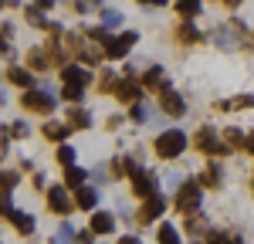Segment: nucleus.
Wrapping results in <instances>:
<instances>
[{
    "label": "nucleus",
    "instance_id": "1",
    "mask_svg": "<svg viewBox=\"0 0 254 244\" xmlns=\"http://www.w3.org/2000/svg\"><path fill=\"white\" fill-rule=\"evenodd\" d=\"M200 203H203V186L193 183V180H183V183H180V190H176V197H173L176 214H196Z\"/></svg>",
    "mask_w": 254,
    "mask_h": 244
},
{
    "label": "nucleus",
    "instance_id": "2",
    "mask_svg": "<svg viewBox=\"0 0 254 244\" xmlns=\"http://www.w3.org/2000/svg\"><path fill=\"white\" fill-rule=\"evenodd\" d=\"M153 149H156L159 160H176V156L187 149V132H180V129H166V132H159V136H156Z\"/></svg>",
    "mask_w": 254,
    "mask_h": 244
},
{
    "label": "nucleus",
    "instance_id": "3",
    "mask_svg": "<svg viewBox=\"0 0 254 244\" xmlns=\"http://www.w3.org/2000/svg\"><path fill=\"white\" fill-rule=\"evenodd\" d=\"M193 146L200 149V153H207V156H227V153H234L224 139H217V132L210 129V125H200V129L193 132Z\"/></svg>",
    "mask_w": 254,
    "mask_h": 244
},
{
    "label": "nucleus",
    "instance_id": "4",
    "mask_svg": "<svg viewBox=\"0 0 254 244\" xmlns=\"http://www.w3.org/2000/svg\"><path fill=\"white\" fill-rule=\"evenodd\" d=\"M20 109H27V112H34V116H48V112L55 109V92H48V88H31V92L20 95Z\"/></svg>",
    "mask_w": 254,
    "mask_h": 244
},
{
    "label": "nucleus",
    "instance_id": "5",
    "mask_svg": "<svg viewBox=\"0 0 254 244\" xmlns=\"http://www.w3.org/2000/svg\"><path fill=\"white\" fill-rule=\"evenodd\" d=\"M75 207H78V203H75V197H68V186H64V183H58V186H48V210H51V214L68 217Z\"/></svg>",
    "mask_w": 254,
    "mask_h": 244
},
{
    "label": "nucleus",
    "instance_id": "6",
    "mask_svg": "<svg viewBox=\"0 0 254 244\" xmlns=\"http://www.w3.org/2000/svg\"><path fill=\"white\" fill-rule=\"evenodd\" d=\"M136 41H139V34L136 31H122V34H112V41L102 48L105 51V58H112V61H122L132 48H136Z\"/></svg>",
    "mask_w": 254,
    "mask_h": 244
},
{
    "label": "nucleus",
    "instance_id": "7",
    "mask_svg": "<svg viewBox=\"0 0 254 244\" xmlns=\"http://www.w3.org/2000/svg\"><path fill=\"white\" fill-rule=\"evenodd\" d=\"M3 221L10 224L17 234H24V238L34 234V217L24 214V210H14V207H10V193H3Z\"/></svg>",
    "mask_w": 254,
    "mask_h": 244
},
{
    "label": "nucleus",
    "instance_id": "8",
    "mask_svg": "<svg viewBox=\"0 0 254 244\" xmlns=\"http://www.w3.org/2000/svg\"><path fill=\"white\" fill-rule=\"evenodd\" d=\"M129 180H132V193L142 197V200H149V197H156V193H159V190H156V177H153L149 170H142V166L132 170V177H129Z\"/></svg>",
    "mask_w": 254,
    "mask_h": 244
},
{
    "label": "nucleus",
    "instance_id": "9",
    "mask_svg": "<svg viewBox=\"0 0 254 244\" xmlns=\"http://www.w3.org/2000/svg\"><path fill=\"white\" fill-rule=\"evenodd\" d=\"M159 109H163L166 116L180 119V116L187 112V102H183V95H180L176 88H163V92H159Z\"/></svg>",
    "mask_w": 254,
    "mask_h": 244
},
{
    "label": "nucleus",
    "instance_id": "10",
    "mask_svg": "<svg viewBox=\"0 0 254 244\" xmlns=\"http://www.w3.org/2000/svg\"><path fill=\"white\" fill-rule=\"evenodd\" d=\"M116 99L126 102V105H136V102L142 99V81H136V78H119Z\"/></svg>",
    "mask_w": 254,
    "mask_h": 244
},
{
    "label": "nucleus",
    "instance_id": "11",
    "mask_svg": "<svg viewBox=\"0 0 254 244\" xmlns=\"http://www.w3.org/2000/svg\"><path fill=\"white\" fill-rule=\"evenodd\" d=\"M61 81L64 85H78V88H88V81H92V75H88V68L85 64H68V68H61Z\"/></svg>",
    "mask_w": 254,
    "mask_h": 244
},
{
    "label": "nucleus",
    "instance_id": "12",
    "mask_svg": "<svg viewBox=\"0 0 254 244\" xmlns=\"http://www.w3.org/2000/svg\"><path fill=\"white\" fill-rule=\"evenodd\" d=\"M7 81H10V85H17V88H24V92L38 88L34 71H31V68H17V64H10V68H7Z\"/></svg>",
    "mask_w": 254,
    "mask_h": 244
},
{
    "label": "nucleus",
    "instance_id": "13",
    "mask_svg": "<svg viewBox=\"0 0 254 244\" xmlns=\"http://www.w3.org/2000/svg\"><path fill=\"white\" fill-rule=\"evenodd\" d=\"M88 231H92V234H112V231H116V214H105V210H92Z\"/></svg>",
    "mask_w": 254,
    "mask_h": 244
},
{
    "label": "nucleus",
    "instance_id": "14",
    "mask_svg": "<svg viewBox=\"0 0 254 244\" xmlns=\"http://www.w3.org/2000/svg\"><path fill=\"white\" fill-rule=\"evenodd\" d=\"M163 210H166V200H163V193H156V197H149V200L142 203V210H139L136 217H139V224H149V221H156Z\"/></svg>",
    "mask_w": 254,
    "mask_h": 244
},
{
    "label": "nucleus",
    "instance_id": "15",
    "mask_svg": "<svg viewBox=\"0 0 254 244\" xmlns=\"http://www.w3.org/2000/svg\"><path fill=\"white\" fill-rule=\"evenodd\" d=\"M217 112H241V109H254V95H234V99L214 102Z\"/></svg>",
    "mask_w": 254,
    "mask_h": 244
},
{
    "label": "nucleus",
    "instance_id": "16",
    "mask_svg": "<svg viewBox=\"0 0 254 244\" xmlns=\"http://www.w3.org/2000/svg\"><path fill=\"white\" fill-rule=\"evenodd\" d=\"M220 183H224L220 163H207V170L200 173V186H203V190H220Z\"/></svg>",
    "mask_w": 254,
    "mask_h": 244
},
{
    "label": "nucleus",
    "instance_id": "17",
    "mask_svg": "<svg viewBox=\"0 0 254 244\" xmlns=\"http://www.w3.org/2000/svg\"><path fill=\"white\" fill-rule=\"evenodd\" d=\"M41 136L51 139V142H64L71 136V125H68V122H44V125H41Z\"/></svg>",
    "mask_w": 254,
    "mask_h": 244
},
{
    "label": "nucleus",
    "instance_id": "18",
    "mask_svg": "<svg viewBox=\"0 0 254 244\" xmlns=\"http://www.w3.org/2000/svg\"><path fill=\"white\" fill-rule=\"evenodd\" d=\"M142 88H153V92H163V88H170L166 85V71L153 64V68H146V75H142Z\"/></svg>",
    "mask_w": 254,
    "mask_h": 244
},
{
    "label": "nucleus",
    "instance_id": "19",
    "mask_svg": "<svg viewBox=\"0 0 254 244\" xmlns=\"http://www.w3.org/2000/svg\"><path fill=\"white\" fill-rule=\"evenodd\" d=\"M75 203H78L81 210H95L98 190H95V186H88V183H85V186H78V190H75Z\"/></svg>",
    "mask_w": 254,
    "mask_h": 244
},
{
    "label": "nucleus",
    "instance_id": "20",
    "mask_svg": "<svg viewBox=\"0 0 254 244\" xmlns=\"http://www.w3.org/2000/svg\"><path fill=\"white\" fill-rule=\"evenodd\" d=\"M176 41H180V44H196V41H203V34L193 27V20H183V24L176 27Z\"/></svg>",
    "mask_w": 254,
    "mask_h": 244
},
{
    "label": "nucleus",
    "instance_id": "21",
    "mask_svg": "<svg viewBox=\"0 0 254 244\" xmlns=\"http://www.w3.org/2000/svg\"><path fill=\"white\" fill-rule=\"evenodd\" d=\"M200 10H203V0H176V14L183 20L200 17Z\"/></svg>",
    "mask_w": 254,
    "mask_h": 244
},
{
    "label": "nucleus",
    "instance_id": "22",
    "mask_svg": "<svg viewBox=\"0 0 254 244\" xmlns=\"http://www.w3.org/2000/svg\"><path fill=\"white\" fill-rule=\"evenodd\" d=\"M85 180H88V173H85L81 166H64V186H68V190L85 186Z\"/></svg>",
    "mask_w": 254,
    "mask_h": 244
},
{
    "label": "nucleus",
    "instance_id": "23",
    "mask_svg": "<svg viewBox=\"0 0 254 244\" xmlns=\"http://www.w3.org/2000/svg\"><path fill=\"white\" fill-rule=\"evenodd\" d=\"M27 68H31V71H48V68H51V55L41 51V48H34V51L27 55Z\"/></svg>",
    "mask_w": 254,
    "mask_h": 244
},
{
    "label": "nucleus",
    "instance_id": "24",
    "mask_svg": "<svg viewBox=\"0 0 254 244\" xmlns=\"http://www.w3.org/2000/svg\"><path fill=\"white\" fill-rule=\"evenodd\" d=\"M64 122H68L71 129H88V125H92V116H88L85 109H68V116H64Z\"/></svg>",
    "mask_w": 254,
    "mask_h": 244
},
{
    "label": "nucleus",
    "instance_id": "25",
    "mask_svg": "<svg viewBox=\"0 0 254 244\" xmlns=\"http://www.w3.org/2000/svg\"><path fill=\"white\" fill-rule=\"evenodd\" d=\"M224 142H227L231 149H244V146H248V132H244V129H237V125H231V129L224 132Z\"/></svg>",
    "mask_w": 254,
    "mask_h": 244
},
{
    "label": "nucleus",
    "instance_id": "26",
    "mask_svg": "<svg viewBox=\"0 0 254 244\" xmlns=\"http://www.w3.org/2000/svg\"><path fill=\"white\" fill-rule=\"evenodd\" d=\"M156 241L159 244H180V231H176V224H159Z\"/></svg>",
    "mask_w": 254,
    "mask_h": 244
},
{
    "label": "nucleus",
    "instance_id": "27",
    "mask_svg": "<svg viewBox=\"0 0 254 244\" xmlns=\"http://www.w3.org/2000/svg\"><path fill=\"white\" fill-rule=\"evenodd\" d=\"M27 24H31V27H41V31H51V20L44 17L41 7H27Z\"/></svg>",
    "mask_w": 254,
    "mask_h": 244
},
{
    "label": "nucleus",
    "instance_id": "28",
    "mask_svg": "<svg viewBox=\"0 0 254 244\" xmlns=\"http://www.w3.org/2000/svg\"><path fill=\"white\" fill-rule=\"evenodd\" d=\"M95 88L102 92V95H109V92L116 95V88H119V78L112 75V71H102V75H98V85H95Z\"/></svg>",
    "mask_w": 254,
    "mask_h": 244
},
{
    "label": "nucleus",
    "instance_id": "29",
    "mask_svg": "<svg viewBox=\"0 0 254 244\" xmlns=\"http://www.w3.org/2000/svg\"><path fill=\"white\" fill-rule=\"evenodd\" d=\"M203 244H241V238H237V234H231V231H210Z\"/></svg>",
    "mask_w": 254,
    "mask_h": 244
},
{
    "label": "nucleus",
    "instance_id": "30",
    "mask_svg": "<svg viewBox=\"0 0 254 244\" xmlns=\"http://www.w3.org/2000/svg\"><path fill=\"white\" fill-rule=\"evenodd\" d=\"M132 170H136V163L129 160V156H119V160H112V177H132Z\"/></svg>",
    "mask_w": 254,
    "mask_h": 244
},
{
    "label": "nucleus",
    "instance_id": "31",
    "mask_svg": "<svg viewBox=\"0 0 254 244\" xmlns=\"http://www.w3.org/2000/svg\"><path fill=\"white\" fill-rule=\"evenodd\" d=\"M61 99L71 102V105H78V102L85 99V88H78V85H61Z\"/></svg>",
    "mask_w": 254,
    "mask_h": 244
},
{
    "label": "nucleus",
    "instance_id": "32",
    "mask_svg": "<svg viewBox=\"0 0 254 244\" xmlns=\"http://www.w3.org/2000/svg\"><path fill=\"white\" fill-rule=\"evenodd\" d=\"M78 14H92V10H105V0H75Z\"/></svg>",
    "mask_w": 254,
    "mask_h": 244
},
{
    "label": "nucleus",
    "instance_id": "33",
    "mask_svg": "<svg viewBox=\"0 0 254 244\" xmlns=\"http://www.w3.org/2000/svg\"><path fill=\"white\" fill-rule=\"evenodd\" d=\"M3 136H14V139H24L27 136V122H10V125H3Z\"/></svg>",
    "mask_w": 254,
    "mask_h": 244
},
{
    "label": "nucleus",
    "instance_id": "34",
    "mask_svg": "<svg viewBox=\"0 0 254 244\" xmlns=\"http://www.w3.org/2000/svg\"><path fill=\"white\" fill-rule=\"evenodd\" d=\"M58 163L61 166H75V146H58Z\"/></svg>",
    "mask_w": 254,
    "mask_h": 244
},
{
    "label": "nucleus",
    "instance_id": "35",
    "mask_svg": "<svg viewBox=\"0 0 254 244\" xmlns=\"http://www.w3.org/2000/svg\"><path fill=\"white\" fill-rule=\"evenodd\" d=\"M102 24H105V27H122V14L112 10V7H105V10H102Z\"/></svg>",
    "mask_w": 254,
    "mask_h": 244
},
{
    "label": "nucleus",
    "instance_id": "36",
    "mask_svg": "<svg viewBox=\"0 0 254 244\" xmlns=\"http://www.w3.org/2000/svg\"><path fill=\"white\" fill-rule=\"evenodd\" d=\"M17 183H20V173H17V170H3V193H10Z\"/></svg>",
    "mask_w": 254,
    "mask_h": 244
},
{
    "label": "nucleus",
    "instance_id": "37",
    "mask_svg": "<svg viewBox=\"0 0 254 244\" xmlns=\"http://www.w3.org/2000/svg\"><path fill=\"white\" fill-rule=\"evenodd\" d=\"M129 116H132V122H146V119H149V109H146L142 102H136V105L129 109Z\"/></svg>",
    "mask_w": 254,
    "mask_h": 244
},
{
    "label": "nucleus",
    "instance_id": "38",
    "mask_svg": "<svg viewBox=\"0 0 254 244\" xmlns=\"http://www.w3.org/2000/svg\"><path fill=\"white\" fill-rule=\"evenodd\" d=\"M187 227H190L193 234H200V231H207V217L200 221V214H190V224H187Z\"/></svg>",
    "mask_w": 254,
    "mask_h": 244
},
{
    "label": "nucleus",
    "instance_id": "39",
    "mask_svg": "<svg viewBox=\"0 0 254 244\" xmlns=\"http://www.w3.org/2000/svg\"><path fill=\"white\" fill-rule=\"evenodd\" d=\"M10 34H14V24H10V20H3V41H10Z\"/></svg>",
    "mask_w": 254,
    "mask_h": 244
},
{
    "label": "nucleus",
    "instance_id": "40",
    "mask_svg": "<svg viewBox=\"0 0 254 244\" xmlns=\"http://www.w3.org/2000/svg\"><path fill=\"white\" fill-rule=\"evenodd\" d=\"M34 7H41V10H51V7H55V0H34Z\"/></svg>",
    "mask_w": 254,
    "mask_h": 244
},
{
    "label": "nucleus",
    "instance_id": "41",
    "mask_svg": "<svg viewBox=\"0 0 254 244\" xmlns=\"http://www.w3.org/2000/svg\"><path fill=\"white\" fill-rule=\"evenodd\" d=\"M139 3H149V7H166L170 0H139Z\"/></svg>",
    "mask_w": 254,
    "mask_h": 244
},
{
    "label": "nucleus",
    "instance_id": "42",
    "mask_svg": "<svg viewBox=\"0 0 254 244\" xmlns=\"http://www.w3.org/2000/svg\"><path fill=\"white\" fill-rule=\"evenodd\" d=\"M244 149H248V153L254 156V132H248V146H244Z\"/></svg>",
    "mask_w": 254,
    "mask_h": 244
},
{
    "label": "nucleus",
    "instance_id": "43",
    "mask_svg": "<svg viewBox=\"0 0 254 244\" xmlns=\"http://www.w3.org/2000/svg\"><path fill=\"white\" fill-rule=\"evenodd\" d=\"M220 3H224V7H231V10H234V7H241V3H244V0H220Z\"/></svg>",
    "mask_w": 254,
    "mask_h": 244
},
{
    "label": "nucleus",
    "instance_id": "44",
    "mask_svg": "<svg viewBox=\"0 0 254 244\" xmlns=\"http://www.w3.org/2000/svg\"><path fill=\"white\" fill-rule=\"evenodd\" d=\"M119 244H142V241H139V238H122Z\"/></svg>",
    "mask_w": 254,
    "mask_h": 244
},
{
    "label": "nucleus",
    "instance_id": "45",
    "mask_svg": "<svg viewBox=\"0 0 254 244\" xmlns=\"http://www.w3.org/2000/svg\"><path fill=\"white\" fill-rule=\"evenodd\" d=\"M3 3H7V7H20L24 0H3Z\"/></svg>",
    "mask_w": 254,
    "mask_h": 244
}]
</instances>
